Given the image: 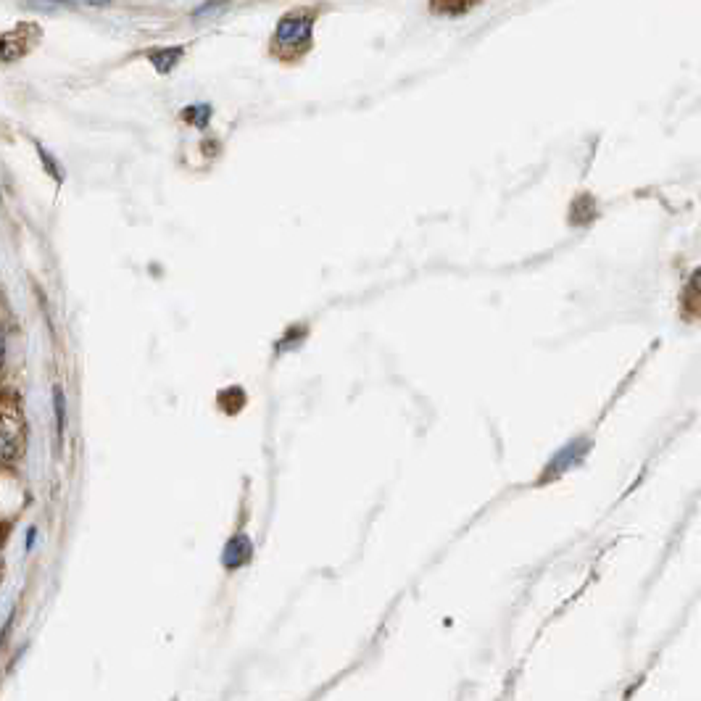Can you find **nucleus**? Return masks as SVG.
Listing matches in <instances>:
<instances>
[{
	"mask_svg": "<svg viewBox=\"0 0 701 701\" xmlns=\"http://www.w3.org/2000/svg\"><path fill=\"white\" fill-rule=\"evenodd\" d=\"M19 456V435L11 427H0V464L14 462Z\"/></svg>",
	"mask_w": 701,
	"mask_h": 701,
	"instance_id": "obj_5",
	"label": "nucleus"
},
{
	"mask_svg": "<svg viewBox=\"0 0 701 701\" xmlns=\"http://www.w3.org/2000/svg\"><path fill=\"white\" fill-rule=\"evenodd\" d=\"M209 114H211L209 106H190V109L185 111V119L193 124H198V127H206V122H209Z\"/></svg>",
	"mask_w": 701,
	"mask_h": 701,
	"instance_id": "obj_8",
	"label": "nucleus"
},
{
	"mask_svg": "<svg viewBox=\"0 0 701 701\" xmlns=\"http://www.w3.org/2000/svg\"><path fill=\"white\" fill-rule=\"evenodd\" d=\"M85 3H87V6H106L109 0H85Z\"/></svg>",
	"mask_w": 701,
	"mask_h": 701,
	"instance_id": "obj_11",
	"label": "nucleus"
},
{
	"mask_svg": "<svg viewBox=\"0 0 701 701\" xmlns=\"http://www.w3.org/2000/svg\"><path fill=\"white\" fill-rule=\"evenodd\" d=\"M311 37V16L293 14L277 24V45L282 48H304Z\"/></svg>",
	"mask_w": 701,
	"mask_h": 701,
	"instance_id": "obj_1",
	"label": "nucleus"
},
{
	"mask_svg": "<svg viewBox=\"0 0 701 701\" xmlns=\"http://www.w3.org/2000/svg\"><path fill=\"white\" fill-rule=\"evenodd\" d=\"M3 367H6V335L0 330V372H3Z\"/></svg>",
	"mask_w": 701,
	"mask_h": 701,
	"instance_id": "obj_10",
	"label": "nucleus"
},
{
	"mask_svg": "<svg viewBox=\"0 0 701 701\" xmlns=\"http://www.w3.org/2000/svg\"><path fill=\"white\" fill-rule=\"evenodd\" d=\"M51 3H56V6H64V3H69V0H51Z\"/></svg>",
	"mask_w": 701,
	"mask_h": 701,
	"instance_id": "obj_12",
	"label": "nucleus"
},
{
	"mask_svg": "<svg viewBox=\"0 0 701 701\" xmlns=\"http://www.w3.org/2000/svg\"><path fill=\"white\" fill-rule=\"evenodd\" d=\"M37 153H40V161H43V164H45V169H48V174H51V177H56V182H61V172H58L56 161H53L51 153L45 151L43 145H37Z\"/></svg>",
	"mask_w": 701,
	"mask_h": 701,
	"instance_id": "obj_9",
	"label": "nucleus"
},
{
	"mask_svg": "<svg viewBox=\"0 0 701 701\" xmlns=\"http://www.w3.org/2000/svg\"><path fill=\"white\" fill-rule=\"evenodd\" d=\"M53 406H56L58 435H64V427H66V401H64V391H61V388H56V393H53Z\"/></svg>",
	"mask_w": 701,
	"mask_h": 701,
	"instance_id": "obj_7",
	"label": "nucleus"
},
{
	"mask_svg": "<svg viewBox=\"0 0 701 701\" xmlns=\"http://www.w3.org/2000/svg\"><path fill=\"white\" fill-rule=\"evenodd\" d=\"M151 64L159 69L161 74L172 72L174 66H177V61L182 58V48H161V51H153L151 56Z\"/></svg>",
	"mask_w": 701,
	"mask_h": 701,
	"instance_id": "obj_6",
	"label": "nucleus"
},
{
	"mask_svg": "<svg viewBox=\"0 0 701 701\" xmlns=\"http://www.w3.org/2000/svg\"><path fill=\"white\" fill-rule=\"evenodd\" d=\"M251 554H253V546L246 535H235V538L225 546L222 562H225L227 570H238V567H243V564L251 559Z\"/></svg>",
	"mask_w": 701,
	"mask_h": 701,
	"instance_id": "obj_4",
	"label": "nucleus"
},
{
	"mask_svg": "<svg viewBox=\"0 0 701 701\" xmlns=\"http://www.w3.org/2000/svg\"><path fill=\"white\" fill-rule=\"evenodd\" d=\"M583 451H588V443L586 441H575L570 443L567 449L559 451L557 456H554V462L546 467V472H543V480H551V477H559L567 467H572L575 462H580V456H583Z\"/></svg>",
	"mask_w": 701,
	"mask_h": 701,
	"instance_id": "obj_3",
	"label": "nucleus"
},
{
	"mask_svg": "<svg viewBox=\"0 0 701 701\" xmlns=\"http://www.w3.org/2000/svg\"><path fill=\"white\" fill-rule=\"evenodd\" d=\"M37 35H40V32L32 27H19L14 29V32L0 35V64H14V61H19V58L29 51V45H32V40H35Z\"/></svg>",
	"mask_w": 701,
	"mask_h": 701,
	"instance_id": "obj_2",
	"label": "nucleus"
}]
</instances>
